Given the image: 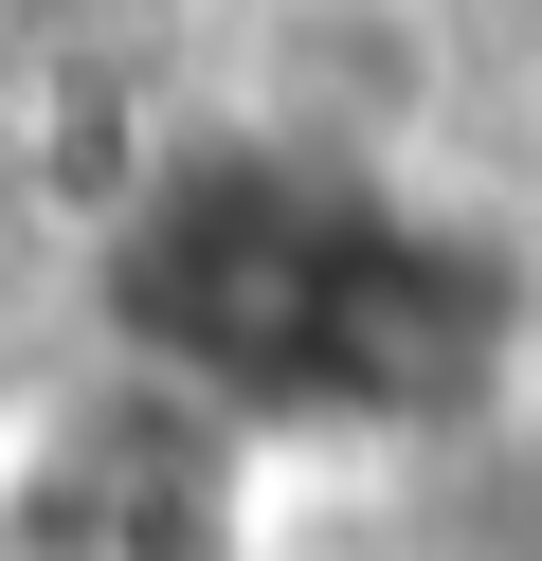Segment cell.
I'll list each match as a JSON object with an SVG mask.
<instances>
[{"instance_id": "6da1fadb", "label": "cell", "mask_w": 542, "mask_h": 561, "mask_svg": "<svg viewBox=\"0 0 542 561\" xmlns=\"http://www.w3.org/2000/svg\"><path fill=\"white\" fill-rule=\"evenodd\" d=\"M108 327L235 416H470L506 380V290L488 236L416 218L397 182L325 146H181L108 236Z\"/></svg>"}]
</instances>
